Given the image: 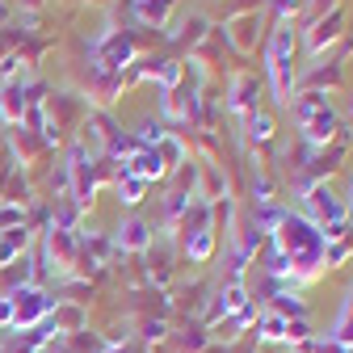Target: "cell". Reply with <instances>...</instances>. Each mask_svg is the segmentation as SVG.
Segmentation results:
<instances>
[{
	"label": "cell",
	"instance_id": "ffe728a7",
	"mask_svg": "<svg viewBox=\"0 0 353 353\" xmlns=\"http://www.w3.org/2000/svg\"><path fill=\"white\" fill-rule=\"evenodd\" d=\"M332 9H336V0H307V21H316V17H324Z\"/></svg>",
	"mask_w": 353,
	"mask_h": 353
},
{
	"label": "cell",
	"instance_id": "9c48e42d",
	"mask_svg": "<svg viewBox=\"0 0 353 353\" xmlns=\"http://www.w3.org/2000/svg\"><path fill=\"white\" fill-rule=\"evenodd\" d=\"M126 168L135 172V176H143V181H160V176L168 172V164L160 160V152H156V148H139L135 156L126 160Z\"/></svg>",
	"mask_w": 353,
	"mask_h": 353
},
{
	"label": "cell",
	"instance_id": "3957f363",
	"mask_svg": "<svg viewBox=\"0 0 353 353\" xmlns=\"http://www.w3.org/2000/svg\"><path fill=\"white\" fill-rule=\"evenodd\" d=\"M341 34H345V9L336 5L332 13H324V17H316V21H307V51H312V55H324Z\"/></svg>",
	"mask_w": 353,
	"mask_h": 353
},
{
	"label": "cell",
	"instance_id": "5b68a950",
	"mask_svg": "<svg viewBox=\"0 0 353 353\" xmlns=\"http://www.w3.org/2000/svg\"><path fill=\"white\" fill-rule=\"evenodd\" d=\"M299 130H303V143L307 148H328V143H336V130H341V122H336V110L332 105H324V110H316L307 122H299Z\"/></svg>",
	"mask_w": 353,
	"mask_h": 353
},
{
	"label": "cell",
	"instance_id": "8992f818",
	"mask_svg": "<svg viewBox=\"0 0 353 353\" xmlns=\"http://www.w3.org/2000/svg\"><path fill=\"white\" fill-rule=\"evenodd\" d=\"M47 312H51V299L42 294L38 286H21V290L13 294V324H17V328H34Z\"/></svg>",
	"mask_w": 353,
	"mask_h": 353
},
{
	"label": "cell",
	"instance_id": "7402d4cb",
	"mask_svg": "<svg viewBox=\"0 0 353 353\" xmlns=\"http://www.w3.org/2000/svg\"><path fill=\"white\" fill-rule=\"evenodd\" d=\"M252 320H256V307H252V303H244L240 312H236V328H248Z\"/></svg>",
	"mask_w": 353,
	"mask_h": 353
},
{
	"label": "cell",
	"instance_id": "2e32d148",
	"mask_svg": "<svg viewBox=\"0 0 353 353\" xmlns=\"http://www.w3.org/2000/svg\"><path fill=\"white\" fill-rule=\"evenodd\" d=\"M156 152H160L164 164H181V160H185V143L176 139V135H164V139L156 143Z\"/></svg>",
	"mask_w": 353,
	"mask_h": 353
},
{
	"label": "cell",
	"instance_id": "30bf717a",
	"mask_svg": "<svg viewBox=\"0 0 353 353\" xmlns=\"http://www.w3.org/2000/svg\"><path fill=\"white\" fill-rule=\"evenodd\" d=\"M152 244V228L143 223V219H126V223L118 228V248H130V252H143Z\"/></svg>",
	"mask_w": 353,
	"mask_h": 353
},
{
	"label": "cell",
	"instance_id": "ac0fdd59",
	"mask_svg": "<svg viewBox=\"0 0 353 353\" xmlns=\"http://www.w3.org/2000/svg\"><path fill=\"white\" fill-rule=\"evenodd\" d=\"M286 324H290V320H282V316H265V324H261L265 332H261V336H265V341H286Z\"/></svg>",
	"mask_w": 353,
	"mask_h": 353
},
{
	"label": "cell",
	"instance_id": "8fae6325",
	"mask_svg": "<svg viewBox=\"0 0 353 353\" xmlns=\"http://www.w3.org/2000/svg\"><path fill=\"white\" fill-rule=\"evenodd\" d=\"M176 5V0H135V17L143 21V26H164L168 21V9Z\"/></svg>",
	"mask_w": 353,
	"mask_h": 353
},
{
	"label": "cell",
	"instance_id": "cb8c5ba5",
	"mask_svg": "<svg viewBox=\"0 0 353 353\" xmlns=\"http://www.w3.org/2000/svg\"><path fill=\"white\" fill-rule=\"evenodd\" d=\"M105 353H135V349H122V345H114V349H105Z\"/></svg>",
	"mask_w": 353,
	"mask_h": 353
},
{
	"label": "cell",
	"instance_id": "9a60e30c",
	"mask_svg": "<svg viewBox=\"0 0 353 353\" xmlns=\"http://www.w3.org/2000/svg\"><path fill=\"white\" fill-rule=\"evenodd\" d=\"M164 135H168V130H164V118H143V122H139V135H135V139H139V148H156Z\"/></svg>",
	"mask_w": 353,
	"mask_h": 353
},
{
	"label": "cell",
	"instance_id": "52a82bcc",
	"mask_svg": "<svg viewBox=\"0 0 353 353\" xmlns=\"http://www.w3.org/2000/svg\"><path fill=\"white\" fill-rule=\"evenodd\" d=\"M135 59V42L130 34H110L101 42V55H97V72H110V76H122V68H130Z\"/></svg>",
	"mask_w": 353,
	"mask_h": 353
},
{
	"label": "cell",
	"instance_id": "e0dca14e",
	"mask_svg": "<svg viewBox=\"0 0 353 353\" xmlns=\"http://www.w3.org/2000/svg\"><path fill=\"white\" fill-rule=\"evenodd\" d=\"M274 316H282V320H290V316H303V303H299L294 294H278V303H274Z\"/></svg>",
	"mask_w": 353,
	"mask_h": 353
},
{
	"label": "cell",
	"instance_id": "ba28073f",
	"mask_svg": "<svg viewBox=\"0 0 353 353\" xmlns=\"http://www.w3.org/2000/svg\"><path fill=\"white\" fill-rule=\"evenodd\" d=\"M130 76H135V80H160L164 93H172V88L181 84V63H172V59H143Z\"/></svg>",
	"mask_w": 353,
	"mask_h": 353
},
{
	"label": "cell",
	"instance_id": "d6986e66",
	"mask_svg": "<svg viewBox=\"0 0 353 353\" xmlns=\"http://www.w3.org/2000/svg\"><path fill=\"white\" fill-rule=\"evenodd\" d=\"M294 9H299V0H274V17H278V26H290Z\"/></svg>",
	"mask_w": 353,
	"mask_h": 353
},
{
	"label": "cell",
	"instance_id": "7a4b0ae2",
	"mask_svg": "<svg viewBox=\"0 0 353 353\" xmlns=\"http://www.w3.org/2000/svg\"><path fill=\"white\" fill-rule=\"evenodd\" d=\"M261 26H265V17H261L256 9H248V13H240V17H232V21H228L223 38L232 42V51H236V55H256Z\"/></svg>",
	"mask_w": 353,
	"mask_h": 353
},
{
	"label": "cell",
	"instance_id": "5bb4252c",
	"mask_svg": "<svg viewBox=\"0 0 353 353\" xmlns=\"http://www.w3.org/2000/svg\"><path fill=\"white\" fill-rule=\"evenodd\" d=\"M0 114H5L9 122H21V114H26V88L17 80L5 88V97H0Z\"/></svg>",
	"mask_w": 353,
	"mask_h": 353
},
{
	"label": "cell",
	"instance_id": "d4e9b609",
	"mask_svg": "<svg viewBox=\"0 0 353 353\" xmlns=\"http://www.w3.org/2000/svg\"><path fill=\"white\" fill-rule=\"evenodd\" d=\"M349 198H353V176H349Z\"/></svg>",
	"mask_w": 353,
	"mask_h": 353
},
{
	"label": "cell",
	"instance_id": "6da1fadb",
	"mask_svg": "<svg viewBox=\"0 0 353 353\" xmlns=\"http://www.w3.org/2000/svg\"><path fill=\"white\" fill-rule=\"evenodd\" d=\"M265 72H270L274 101L290 105L294 97V30L290 26H274L270 47H265Z\"/></svg>",
	"mask_w": 353,
	"mask_h": 353
},
{
	"label": "cell",
	"instance_id": "44dd1931",
	"mask_svg": "<svg viewBox=\"0 0 353 353\" xmlns=\"http://www.w3.org/2000/svg\"><path fill=\"white\" fill-rule=\"evenodd\" d=\"M0 228H5V232L9 228H21V210L17 206H0Z\"/></svg>",
	"mask_w": 353,
	"mask_h": 353
},
{
	"label": "cell",
	"instance_id": "4fadbf2b",
	"mask_svg": "<svg viewBox=\"0 0 353 353\" xmlns=\"http://www.w3.org/2000/svg\"><path fill=\"white\" fill-rule=\"evenodd\" d=\"M244 130H248V143H270L274 139V118L265 110H256V114L244 118Z\"/></svg>",
	"mask_w": 353,
	"mask_h": 353
},
{
	"label": "cell",
	"instance_id": "484cf974",
	"mask_svg": "<svg viewBox=\"0 0 353 353\" xmlns=\"http://www.w3.org/2000/svg\"><path fill=\"white\" fill-rule=\"evenodd\" d=\"M349 114H353V97H349Z\"/></svg>",
	"mask_w": 353,
	"mask_h": 353
},
{
	"label": "cell",
	"instance_id": "7c38bea8",
	"mask_svg": "<svg viewBox=\"0 0 353 353\" xmlns=\"http://www.w3.org/2000/svg\"><path fill=\"white\" fill-rule=\"evenodd\" d=\"M143 190H148V181H143V176H135V172L122 164V172H118V198L126 206H135V202H143Z\"/></svg>",
	"mask_w": 353,
	"mask_h": 353
},
{
	"label": "cell",
	"instance_id": "603a6c76",
	"mask_svg": "<svg viewBox=\"0 0 353 353\" xmlns=\"http://www.w3.org/2000/svg\"><path fill=\"white\" fill-rule=\"evenodd\" d=\"M0 324H13V299H0Z\"/></svg>",
	"mask_w": 353,
	"mask_h": 353
},
{
	"label": "cell",
	"instance_id": "277c9868",
	"mask_svg": "<svg viewBox=\"0 0 353 353\" xmlns=\"http://www.w3.org/2000/svg\"><path fill=\"white\" fill-rule=\"evenodd\" d=\"M256 101H261V80L252 72H236L228 80V110L248 118V114H256Z\"/></svg>",
	"mask_w": 353,
	"mask_h": 353
}]
</instances>
